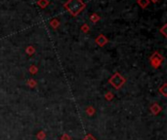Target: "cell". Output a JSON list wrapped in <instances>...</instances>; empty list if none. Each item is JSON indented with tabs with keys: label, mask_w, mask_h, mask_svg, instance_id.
I'll return each mask as SVG.
<instances>
[{
	"label": "cell",
	"mask_w": 167,
	"mask_h": 140,
	"mask_svg": "<svg viewBox=\"0 0 167 140\" xmlns=\"http://www.w3.org/2000/svg\"><path fill=\"white\" fill-rule=\"evenodd\" d=\"M150 0H137V4H138L142 9H146L150 5Z\"/></svg>",
	"instance_id": "cell-6"
},
{
	"label": "cell",
	"mask_w": 167,
	"mask_h": 140,
	"mask_svg": "<svg viewBox=\"0 0 167 140\" xmlns=\"http://www.w3.org/2000/svg\"><path fill=\"white\" fill-rule=\"evenodd\" d=\"M49 0H37V5H38L41 9H45L46 7L49 5Z\"/></svg>",
	"instance_id": "cell-8"
},
{
	"label": "cell",
	"mask_w": 167,
	"mask_h": 140,
	"mask_svg": "<svg viewBox=\"0 0 167 140\" xmlns=\"http://www.w3.org/2000/svg\"><path fill=\"white\" fill-rule=\"evenodd\" d=\"M25 53H27L28 56H32V55L35 54V49L33 46H28L27 47V49H25Z\"/></svg>",
	"instance_id": "cell-11"
},
{
	"label": "cell",
	"mask_w": 167,
	"mask_h": 140,
	"mask_svg": "<svg viewBox=\"0 0 167 140\" xmlns=\"http://www.w3.org/2000/svg\"><path fill=\"white\" fill-rule=\"evenodd\" d=\"M158 91H159V93L162 94L163 97H167V84L166 83L163 84L162 86L159 88Z\"/></svg>",
	"instance_id": "cell-10"
},
{
	"label": "cell",
	"mask_w": 167,
	"mask_h": 140,
	"mask_svg": "<svg viewBox=\"0 0 167 140\" xmlns=\"http://www.w3.org/2000/svg\"><path fill=\"white\" fill-rule=\"evenodd\" d=\"M36 137H37V139H39V140H43L44 138L46 137V134H45V132L44 131H39L38 133H37Z\"/></svg>",
	"instance_id": "cell-17"
},
{
	"label": "cell",
	"mask_w": 167,
	"mask_h": 140,
	"mask_svg": "<svg viewBox=\"0 0 167 140\" xmlns=\"http://www.w3.org/2000/svg\"><path fill=\"white\" fill-rule=\"evenodd\" d=\"M27 84H28V86H29V88H35L37 86V82L34 79H28Z\"/></svg>",
	"instance_id": "cell-12"
},
{
	"label": "cell",
	"mask_w": 167,
	"mask_h": 140,
	"mask_svg": "<svg viewBox=\"0 0 167 140\" xmlns=\"http://www.w3.org/2000/svg\"><path fill=\"white\" fill-rule=\"evenodd\" d=\"M64 8L72 17H77L86 8V3H84L82 0H68L64 4Z\"/></svg>",
	"instance_id": "cell-1"
},
{
	"label": "cell",
	"mask_w": 167,
	"mask_h": 140,
	"mask_svg": "<svg viewBox=\"0 0 167 140\" xmlns=\"http://www.w3.org/2000/svg\"><path fill=\"white\" fill-rule=\"evenodd\" d=\"M166 29H167V24H163V27L159 28V32L161 33V34L164 36V37H167V32H166Z\"/></svg>",
	"instance_id": "cell-14"
},
{
	"label": "cell",
	"mask_w": 167,
	"mask_h": 140,
	"mask_svg": "<svg viewBox=\"0 0 167 140\" xmlns=\"http://www.w3.org/2000/svg\"><path fill=\"white\" fill-rule=\"evenodd\" d=\"M125 82H126L125 78L120 74V73H118V72H116V73H114V74L109 79V83H110L116 90H119L120 88L125 84Z\"/></svg>",
	"instance_id": "cell-2"
},
{
	"label": "cell",
	"mask_w": 167,
	"mask_h": 140,
	"mask_svg": "<svg viewBox=\"0 0 167 140\" xmlns=\"http://www.w3.org/2000/svg\"><path fill=\"white\" fill-rule=\"evenodd\" d=\"M86 113L88 114L89 116L94 115V113H95V109H94V107H92V106H89V107H87V109H86Z\"/></svg>",
	"instance_id": "cell-16"
},
{
	"label": "cell",
	"mask_w": 167,
	"mask_h": 140,
	"mask_svg": "<svg viewBox=\"0 0 167 140\" xmlns=\"http://www.w3.org/2000/svg\"><path fill=\"white\" fill-rule=\"evenodd\" d=\"M163 61H164V57H163L160 53H158V52H154V53L151 55V57H150L151 65L155 69L160 67V65L162 64Z\"/></svg>",
	"instance_id": "cell-3"
},
{
	"label": "cell",
	"mask_w": 167,
	"mask_h": 140,
	"mask_svg": "<svg viewBox=\"0 0 167 140\" xmlns=\"http://www.w3.org/2000/svg\"><path fill=\"white\" fill-rule=\"evenodd\" d=\"M159 1V0H150V2H153V3H154V4H155V3H157Z\"/></svg>",
	"instance_id": "cell-21"
},
{
	"label": "cell",
	"mask_w": 167,
	"mask_h": 140,
	"mask_svg": "<svg viewBox=\"0 0 167 140\" xmlns=\"http://www.w3.org/2000/svg\"><path fill=\"white\" fill-rule=\"evenodd\" d=\"M90 21H92L93 24H97L101 21V16H99V15L96 14V13H93V14H91V16H90Z\"/></svg>",
	"instance_id": "cell-7"
},
{
	"label": "cell",
	"mask_w": 167,
	"mask_h": 140,
	"mask_svg": "<svg viewBox=\"0 0 167 140\" xmlns=\"http://www.w3.org/2000/svg\"><path fill=\"white\" fill-rule=\"evenodd\" d=\"M80 29L83 33H88L89 31H90V27H89L87 24H84L83 25H81Z\"/></svg>",
	"instance_id": "cell-15"
},
{
	"label": "cell",
	"mask_w": 167,
	"mask_h": 140,
	"mask_svg": "<svg viewBox=\"0 0 167 140\" xmlns=\"http://www.w3.org/2000/svg\"><path fill=\"white\" fill-rule=\"evenodd\" d=\"M95 43L97 44L99 47H104L105 45H107V43H109V39H107V36H105L104 34H100L98 37H96Z\"/></svg>",
	"instance_id": "cell-4"
},
{
	"label": "cell",
	"mask_w": 167,
	"mask_h": 140,
	"mask_svg": "<svg viewBox=\"0 0 167 140\" xmlns=\"http://www.w3.org/2000/svg\"><path fill=\"white\" fill-rule=\"evenodd\" d=\"M105 98L107 100H111V99L113 98V93H110V91H107V93L105 94Z\"/></svg>",
	"instance_id": "cell-18"
},
{
	"label": "cell",
	"mask_w": 167,
	"mask_h": 140,
	"mask_svg": "<svg viewBox=\"0 0 167 140\" xmlns=\"http://www.w3.org/2000/svg\"><path fill=\"white\" fill-rule=\"evenodd\" d=\"M28 70H29V73L32 74V75H34L38 72V68H37V66H35V65H31L29 66Z\"/></svg>",
	"instance_id": "cell-13"
},
{
	"label": "cell",
	"mask_w": 167,
	"mask_h": 140,
	"mask_svg": "<svg viewBox=\"0 0 167 140\" xmlns=\"http://www.w3.org/2000/svg\"><path fill=\"white\" fill-rule=\"evenodd\" d=\"M161 110H162L161 106H159L157 103H154V104L151 106V112L153 114H154V115H157Z\"/></svg>",
	"instance_id": "cell-5"
},
{
	"label": "cell",
	"mask_w": 167,
	"mask_h": 140,
	"mask_svg": "<svg viewBox=\"0 0 167 140\" xmlns=\"http://www.w3.org/2000/svg\"><path fill=\"white\" fill-rule=\"evenodd\" d=\"M62 140H70V137H69L68 134H63Z\"/></svg>",
	"instance_id": "cell-20"
},
{
	"label": "cell",
	"mask_w": 167,
	"mask_h": 140,
	"mask_svg": "<svg viewBox=\"0 0 167 140\" xmlns=\"http://www.w3.org/2000/svg\"><path fill=\"white\" fill-rule=\"evenodd\" d=\"M50 25L52 27H53L54 29H57L59 27H60V21H59L58 19H56V18H54V19H52L50 21Z\"/></svg>",
	"instance_id": "cell-9"
},
{
	"label": "cell",
	"mask_w": 167,
	"mask_h": 140,
	"mask_svg": "<svg viewBox=\"0 0 167 140\" xmlns=\"http://www.w3.org/2000/svg\"><path fill=\"white\" fill-rule=\"evenodd\" d=\"M83 140H97L92 134H86V136L83 138Z\"/></svg>",
	"instance_id": "cell-19"
}]
</instances>
